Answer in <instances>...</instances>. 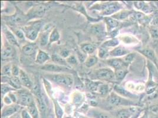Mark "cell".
<instances>
[{"instance_id": "7c38bea8", "label": "cell", "mask_w": 158, "mask_h": 118, "mask_svg": "<svg viewBox=\"0 0 158 118\" xmlns=\"http://www.w3.org/2000/svg\"><path fill=\"white\" fill-rule=\"evenodd\" d=\"M107 64L110 67H113V69H114V70H117L122 67H125L126 66L123 59H118V58L108 60Z\"/></svg>"}, {"instance_id": "11a10c76", "label": "cell", "mask_w": 158, "mask_h": 118, "mask_svg": "<svg viewBox=\"0 0 158 118\" xmlns=\"http://www.w3.org/2000/svg\"><path fill=\"white\" fill-rule=\"evenodd\" d=\"M17 118V117L15 116V115H13V116H10V117H8V118Z\"/></svg>"}, {"instance_id": "b9f144b4", "label": "cell", "mask_w": 158, "mask_h": 118, "mask_svg": "<svg viewBox=\"0 0 158 118\" xmlns=\"http://www.w3.org/2000/svg\"><path fill=\"white\" fill-rule=\"evenodd\" d=\"M108 54H109V53H108V52H107V50H106V48L102 47V48L99 50V57H100V58H105V57H106L108 56Z\"/></svg>"}, {"instance_id": "d6986e66", "label": "cell", "mask_w": 158, "mask_h": 118, "mask_svg": "<svg viewBox=\"0 0 158 118\" xmlns=\"http://www.w3.org/2000/svg\"><path fill=\"white\" fill-rule=\"evenodd\" d=\"M127 73H128V71L125 67L115 70V71H114L115 79H117L118 81L122 80L125 78L126 75L127 74Z\"/></svg>"}, {"instance_id": "681fc988", "label": "cell", "mask_w": 158, "mask_h": 118, "mask_svg": "<svg viewBox=\"0 0 158 118\" xmlns=\"http://www.w3.org/2000/svg\"><path fill=\"white\" fill-rule=\"evenodd\" d=\"M3 101L7 105H11L12 103L13 102L12 99L10 97L9 95H7V96H4V98H3Z\"/></svg>"}, {"instance_id": "ba28073f", "label": "cell", "mask_w": 158, "mask_h": 118, "mask_svg": "<svg viewBox=\"0 0 158 118\" xmlns=\"http://www.w3.org/2000/svg\"><path fill=\"white\" fill-rule=\"evenodd\" d=\"M20 105H8L5 107L1 112L2 118H7L14 115L21 109Z\"/></svg>"}, {"instance_id": "4dcf8cb0", "label": "cell", "mask_w": 158, "mask_h": 118, "mask_svg": "<svg viewBox=\"0 0 158 118\" xmlns=\"http://www.w3.org/2000/svg\"><path fill=\"white\" fill-rule=\"evenodd\" d=\"M119 43L118 40L116 39H113L105 41L103 44H102V47L104 48H109V47H113L118 46Z\"/></svg>"}, {"instance_id": "8d00e7d4", "label": "cell", "mask_w": 158, "mask_h": 118, "mask_svg": "<svg viewBox=\"0 0 158 118\" xmlns=\"http://www.w3.org/2000/svg\"><path fill=\"white\" fill-rule=\"evenodd\" d=\"M12 66L7 65L3 66L1 69V74L4 76H10L11 74Z\"/></svg>"}, {"instance_id": "83f0119b", "label": "cell", "mask_w": 158, "mask_h": 118, "mask_svg": "<svg viewBox=\"0 0 158 118\" xmlns=\"http://www.w3.org/2000/svg\"><path fill=\"white\" fill-rule=\"evenodd\" d=\"M6 38H7L8 41L10 43V44L16 45V46L19 45L17 40L16 39V37H15V36L11 32L7 30L6 32Z\"/></svg>"}, {"instance_id": "f6af8a7d", "label": "cell", "mask_w": 158, "mask_h": 118, "mask_svg": "<svg viewBox=\"0 0 158 118\" xmlns=\"http://www.w3.org/2000/svg\"><path fill=\"white\" fill-rule=\"evenodd\" d=\"M68 64L69 65H76L77 63V59L74 56H70L67 60H66Z\"/></svg>"}, {"instance_id": "d6a6232c", "label": "cell", "mask_w": 158, "mask_h": 118, "mask_svg": "<svg viewBox=\"0 0 158 118\" xmlns=\"http://www.w3.org/2000/svg\"><path fill=\"white\" fill-rule=\"evenodd\" d=\"M28 19L27 16H23L21 14H17L15 16H13L11 17V20L15 24H17V23H23L24 21Z\"/></svg>"}, {"instance_id": "1f68e13d", "label": "cell", "mask_w": 158, "mask_h": 118, "mask_svg": "<svg viewBox=\"0 0 158 118\" xmlns=\"http://www.w3.org/2000/svg\"><path fill=\"white\" fill-rule=\"evenodd\" d=\"M98 59L97 58V57L91 56L86 59L85 65L87 67H92L93 66H94L98 63Z\"/></svg>"}, {"instance_id": "4fadbf2b", "label": "cell", "mask_w": 158, "mask_h": 118, "mask_svg": "<svg viewBox=\"0 0 158 118\" xmlns=\"http://www.w3.org/2000/svg\"><path fill=\"white\" fill-rule=\"evenodd\" d=\"M114 89L116 92L118 93L119 95H120L122 97H125V98H128L136 99L138 98V97L133 94L131 93V92L127 91L124 88H123L122 87L118 85H115Z\"/></svg>"}, {"instance_id": "f1b7e54d", "label": "cell", "mask_w": 158, "mask_h": 118, "mask_svg": "<svg viewBox=\"0 0 158 118\" xmlns=\"http://www.w3.org/2000/svg\"><path fill=\"white\" fill-rule=\"evenodd\" d=\"M132 11H120L118 12L116 14H114L113 17V18L117 19V20H123L125 19L126 18H127V17H129V15L132 14Z\"/></svg>"}, {"instance_id": "e0dca14e", "label": "cell", "mask_w": 158, "mask_h": 118, "mask_svg": "<svg viewBox=\"0 0 158 118\" xmlns=\"http://www.w3.org/2000/svg\"><path fill=\"white\" fill-rule=\"evenodd\" d=\"M27 111L33 118H39V110L34 102L27 106Z\"/></svg>"}, {"instance_id": "3957f363", "label": "cell", "mask_w": 158, "mask_h": 118, "mask_svg": "<svg viewBox=\"0 0 158 118\" xmlns=\"http://www.w3.org/2000/svg\"><path fill=\"white\" fill-rule=\"evenodd\" d=\"M108 102L110 105L113 106H136V104L135 102H133L129 99H126L123 98L122 96H120L118 95L112 93L108 98Z\"/></svg>"}, {"instance_id": "277c9868", "label": "cell", "mask_w": 158, "mask_h": 118, "mask_svg": "<svg viewBox=\"0 0 158 118\" xmlns=\"http://www.w3.org/2000/svg\"><path fill=\"white\" fill-rule=\"evenodd\" d=\"M17 103L20 106H28L29 105L33 103L34 99L32 95L28 92L22 90L17 93Z\"/></svg>"}, {"instance_id": "bcb514c9", "label": "cell", "mask_w": 158, "mask_h": 118, "mask_svg": "<svg viewBox=\"0 0 158 118\" xmlns=\"http://www.w3.org/2000/svg\"><path fill=\"white\" fill-rule=\"evenodd\" d=\"M21 118H33L30 115V113L27 111V109L23 110L21 112Z\"/></svg>"}, {"instance_id": "2e32d148", "label": "cell", "mask_w": 158, "mask_h": 118, "mask_svg": "<svg viewBox=\"0 0 158 118\" xmlns=\"http://www.w3.org/2000/svg\"><path fill=\"white\" fill-rule=\"evenodd\" d=\"M2 58L4 59L12 57L13 56V48L10 45H6L2 50Z\"/></svg>"}, {"instance_id": "ffe728a7", "label": "cell", "mask_w": 158, "mask_h": 118, "mask_svg": "<svg viewBox=\"0 0 158 118\" xmlns=\"http://www.w3.org/2000/svg\"><path fill=\"white\" fill-rule=\"evenodd\" d=\"M49 31L48 30H46L42 33L40 36L39 39L40 46L41 47H45L47 45L49 41Z\"/></svg>"}, {"instance_id": "5b68a950", "label": "cell", "mask_w": 158, "mask_h": 118, "mask_svg": "<svg viewBox=\"0 0 158 118\" xmlns=\"http://www.w3.org/2000/svg\"><path fill=\"white\" fill-rule=\"evenodd\" d=\"M136 106H128L125 108L121 109L116 113V118H131L136 113L140 111Z\"/></svg>"}, {"instance_id": "ac0fdd59", "label": "cell", "mask_w": 158, "mask_h": 118, "mask_svg": "<svg viewBox=\"0 0 158 118\" xmlns=\"http://www.w3.org/2000/svg\"><path fill=\"white\" fill-rule=\"evenodd\" d=\"M144 56H145L146 58H148L152 61H154L156 59V54L155 52L149 48H143L142 50L140 51Z\"/></svg>"}, {"instance_id": "cb8c5ba5", "label": "cell", "mask_w": 158, "mask_h": 118, "mask_svg": "<svg viewBox=\"0 0 158 118\" xmlns=\"http://www.w3.org/2000/svg\"><path fill=\"white\" fill-rule=\"evenodd\" d=\"M92 32L93 34L96 35L97 36H103L105 34V27L103 25H96L92 28Z\"/></svg>"}, {"instance_id": "816d5d0a", "label": "cell", "mask_w": 158, "mask_h": 118, "mask_svg": "<svg viewBox=\"0 0 158 118\" xmlns=\"http://www.w3.org/2000/svg\"><path fill=\"white\" fill-rule=\"evenodd\" d=\"M141 113H142V111L140 110V111H139L138 113H136L135 115H133L132 118H139L140 115H141Z\"/></svg>"}, {"instance_id": "e575fe53", "label": "cell", "mask_w": 158, "mask_h": 118, "mask_svg": "<svg viewBox=\"0 0 158 118\" xmlns=\"http://www.w3.org/2000/svg\"><path fill=\"white\" fill-rule=\"evenodd\" d=\"M97 91L100 94L102 95H106L109 91V86L106 84H100L98 86Z\"/></svg>"}, {"instance_id": "db71d44e", "label": "cell", "mask_w": 158, "mask_h": 118, "mask_svg": "<svg viewBox=\"0 0 158 118\" xmlns=\"http://www.w3.org/2000/svg\"><path fill=\"white\" fill-rule=\"evenodd\" d=\"M149 118H158V116H153V115H151L149 114Z\"/></svg>"}, {"instance_id": "ab89813d", "label": "cell", "mask_w": 158, "mask_h": 118, "mask_svg": "<svg viewBox=\"0 0 158 118\" xmlns=\"http://www.w3.org/2000/svg\"><path fill=\"white\" fill-rule=\"evenodd\" d=\"M151 24V26L158 28V12H156L153 14L152 18Z\"/></svg>"}, {"instance_id": "f907efd6", "label": "cell", "mask_w": 158, "mask_h": 118, "mask_svg": "<svg viewBox=\"0 0 158 118\" xmlns=\"http://www.w3.org/2000/svg\"><path fill=\"white\" fill-rule=\"evenodd\" d=\"M145 17V15L142 13L138 12L135 14V18L137 20H140L143 19Z\"/></svg>"}, {"instance_id": "f546056e", "label": "cell", "mask_w": 158, "mask_h": 118, "mask_svg": "<svg viewBox=\"0 0 158 118\" xmlns=\"http://www.w3.org/2000/svg\"><path fill=\"white\" fill-rule=\"evenodd\" d=\"M60 39V34L57 29H54L50 35L49 44H52L54 42L59 41Z\"/></svg>"}, {"instance_id": "c3c4849f", "label": "cell", "mask_w": 158, "mask_h": 118, "mask_svg": "<svg viewBox=\"0 0 158 118\" xmlns=\"http://www.w3.org/2000/svg\"><path fill=\"white\" fill-rule=\"evenodd\" d=\"M15 33V35L20 39H23L25 37L24 32H23L21 30H16Z\"/></svg>"}, {"instance_id": "7bdbcfd3", "label": "cell", "mask_w": 158, "mask_h": 118, "mask_svg": "<svg viewBox=\"0 0 158 118\" xmlns=\"http://www.w3.org/2000/svg\"><path fill=\"white\" fill-rule=\"evenodd\" d=\"M20 70L18 66L16 65H13L12 66V69H11V74L13 75V76H15V77H18L19 76L20 74Z\"/></svg>"}, {"instance_id": "5bb4252c", "label": "cell", "mask_w": 158, "mask_h": 118, "mask_svg": "<svg viewBox=\"0 0 158 118\" xmlns=\"http://www.w3.org/2000/svg\"><path fill=\"white\" fill-rule=\"evenodd\" d=\"M129 53V51H128L125 48L118 46L114 48L112 51L109 52V55L113 57H120L122 56H126Z\"/></svg>"}, {"instance_id": "603a6c76", "label": "cell", "mask_w": 158, "mask_h": 118, "mask_svg": "<svg viewBox=\"0 0 158 118\" xmlns=\"http://www.w3.org/2000/svg\"><path fill=\"white\" fill-rule=\"evenodd\" d=\"M106 23L109 30L111 31L113 29L116 28L118 26V22L113 18L106 17L105 18Z\"/></svg>"}, {"instance_id": "836d02e7", "label": "cell", "mask_w": 158, "mask_h": 118, "mask_svg": "<svg viewBox=\"0 0 158 118\" xmlns=\"http://www.w3.org/2000/svg\"><path fill=\"white\" fill-rule=\"evenodd\" d=\"M54 107H55V113L56 115L57 118H62L63 116V111L62 108L60 107V106L59 105V103L56 102L54 101Z\"/></svg>"}, {"instance_id": "d4e9b609", "label": "cell", "mask_w": 158, "mask_h": 118, "mask_svg": "<svg viewBox=\"0 0 158 118\" xmlns=\"http://www.w3.org/2000/svg\"><path fill=\"white\" fill-rule=\"evenodd\" d=\"M81 48L82 51L85 53L90 54L94 52V50L96 48V46L91 43H86L82 44L81 46Z\"/></svg>"}, {"instance_id": "6da1fadb", "label": "cell", "mask_w": 158, "mask_h": 118, "mask_svg": "<svg viewBox=\"0 0 158 118\" xmlns=\"http://www.w3.org/2000/svg\"><path fill=\"white\" fill-rule=\"evenodd\" d=\"M43 23L41 21H36L29 26L26 27L24 29L25 36L28 39L31 41H34L37 38L39 32L42 27Z\"/></svg>"}, {"instance_id": "7dc6e473", "label": "cell", "mask_w": 158, "mask_h": 118, "mask_svg": "<svg viewBox=\"0 0 158 118\" xmlns=\"http://www.w3.org/2000/svg\"><path fill=\"white\" fill-rule=\"evenodd\" d=\"M69 55H70V52L67 49H63L60 53V56H61L64 59L66 57L68 58L70 56Z\"/></svg>"}, {"instance_id": "30bf717a", "label": "cell", "mask_w": 158, "mask_h": 118, "mask_svg": "<svg viewBox=\"0 0 158 118\" xmlns=\"http://www.w3.org/2000/svg\"><path fill=\"white\" fill-rule=\"evenodd\" d=\"M121 8L120 6L118 3H110L109 4H106L105 7H103V11H102V14L104 15H110L114 13H118Z\"/></svg>"}, {"instance_id": "74e56055", "label": "cell", "mask_w": 158, "mask_h": 118, "mask_svg": "<svg viewBox=\"0 0 158 118\" xmlns=\"http://www.w3.org/2000/svg\"><path fill=\"white\" fill-rule=\"evenodd\" d=\"M1 94L2 96L6 95L7 93H8L11 91H13V89L11 87H10L9 86L6 85V84H2L1 85Z\"/></svg>"}, {"instance_id": "7a4b0ae2", "label": "cell", "mask_w": 158, "mask_h": 118, "mask_svg": "<svg viewBox=\"0 0 158 118\" xmlns=\"http://www.w3.org/2000/svg\"><path fill=\"white\" fill-rule=\"evenodd\" d=\"M47 77L56 84L65 87H71L73 84L72 77L69 74H49Z\"/></svg>"}, {"instance_id": "8fae6325", "label": "cell", "mask_w": 158, "mask_h": 118, "mask_svg": "<svg viewBox=\"0 0 158 118\" xmlns=\"http://www.w3.org/2000/svg\"><path fill=\"white\" fill-rule=\"evenodd\" d=\"M20 79L21 83L22 85L26 87L28 89H32L33 87V85L32 82L29 78L27 74L26 73L24 72L23 70H20V74L19 76Z\"/></svg>"}, {"instance_id": "4316f807", "label": "cell", "mask_w": 158, "mask_h": 118, "mask_svg": "<svg viewBox=\"0 0 158 118\" xmlns=\"http://www.w3.org/2000/svg\"><path fill=\"white\" fill-rule=\"evenodd\" d=\"M8 82L10 85L16 89H20L22 85L21 83L19 78L18 77H15V76L11 77L9 79Z\"/></svg>"}, {"instance_id": "8992f818", "label": "cell", "mask_w": 158, "mask_h": 118, "mask_svg": "<svg viewBox=\"0 0 158 118\" xmlns=\"http://www.w3.org/2000/svg\"><path fill=\"white\" fill-rule=\"evenodd\" d=\"M47 9V7L44 4L37 5L31 8L27 16L28 19L41 17L46 13Z\"/></svg>"}, {"instance_id": "52a82bcc", "label": "cell", "mask_w": 158, "mask_h": 118, "mask_svg": "<svg viewBox=\"0 0 158 118\" xmlns=\"http://www.w3.org/2000/svg\"><path fill=\"white\" fill-rule=\"evenodd\" d=\"M95 75L98 79L103 80H112L115 79L114 72L108 68H103L96 70Z\"/></svg>"}, {"instance_id": "9f6ffc18", "label": "cell", "mask_w": 158, "mask_h": 118, "mask_svg": "<svg viewBox=\"0 0 158 118\" xmlns=\"http://www.w3.org/2000/svg\"></svg>"}, {"instance_id": "9a60e30c", "label": "cell", "mask_w": 158, "mask_h": 118, "mask_svg": "<svg viewBox=\"0 0 158 118\" xmlns=\"http://www.w3.org/2000/svg\"><path fill=\"white\" fill-rule=\"evenodd\" d=\"M49 59H50V57L47 53L39 50L36 57V62L37 63L40 65L44 64Z\"/></svg>"}, {"instance_id": "44dd1931", "label": "cell", "mask_w": 158, "mask_h": 118, "mask_svg": "<svg viewBox=\"0 0 158 118\" xmlns=\"http://www.w3.org/2000/svg\"><path fill=\"white\" fill-rule=\"evenodd\" d=\"M35 46L33 44H27L23 46L22 48V52L26 56H31L35 53Z\"/></svg>"}, {"instance_id": "60d3db41", "label": "cell", "mask_w": 158, "mask_h": 118, "mask_svg": "<svg viewBox=\"0 0 158 118\" xmlns=\"http://www.w3.org/2000/svg\"><path fill=\"white\" fill-rule=\"evenodd\" d=\"M133 4H134V6L136 7V9H138L139 10H142L143 8L144 7V6L146 4V2L145 1H135L133 2Z\"/></svg>"}, {"instance_id": "9c48e42d", "label": "cell", "mask_w": 158, "mask_h": 118, "mask_svg": "<svg viewBox=\"0 0 158 118\" xmlns=\"http://www.w3.org/2000/svg\"><path fill=\"white\" fill-rule=\"evenodd\" d=\"M43 70L52 72H65L69 71V69L66 66H60L56 64H47L41 67Z\"/></svg>"}, {"instance_id": "d590c367", "label": "cell", "mask_w": 158, "mask_h": 118, "mask_svg": "<svg viewBox=\"0 0 158 118\" xmlns=\"http://www.w3.org/2000/svg\"><path fill=\"white\" fill-rule=\"evenodd\" d=\"M149 32L152 38L158 39V28L151 26L149 27Z\"/></svg>"}, {"instance_id": "f5cc1de1", "label": "cell", "mask_w": 158, "mask_h": 118, "mask_svg": "<svg viewBox=\"0 0 158 118\" xmlns=\"http://www.w3.org/2000/svg\"><path fill=\"white\" fill-rule=\"evenodd\" d=\"M152 4L153 5L154 7L158 8V1H153V2H152Z\"/></svg>"}, {"instance_id": "7402d4cb", "label": "cell", "mask_w": 158, "mask_h": 118, "mask_svg": "<svg viewBox=\"0 0 158 118\" xmlns=\"http://www.w3.org/2000/svg\"><path fill=\"white\" fill-rule=\"evenodd\" d=\"M52 59L53 62L56 65L62 66H68V63L66 60L60 55L56 54H53Z\"/></svg>"}, {"instance_id": "484cf974", "label": "cell", "mask_w": 158, "mask_h": 118, "mask_svg": "<svg viewBox=\"0 0 158 118\" xmlns=\"http://www.w3.org/2000/svg\"><path fill=\"white\" fill-rule=\"evenodd\" d=\"M89 115L93 118H111L105 112L92 110L89 112Z\"/></svg>"}, {"instance_id": "f35d334b", "label": "cell", "mask_w": 158, "mask_h": 118, "mask_svg": "<svg viewBox=\"0 0 158 118\" xmlns=\"http://www.w3.org/2000/svg\"><path fill=\"white\" fill-rule=\"evenodd\" d=\"M135 56V54H133V53H129L128 54L125 56V58L123 60L124 62L125 63L126 65H127L129 64L133 60V59H134Z\"/></svg>"}, {"instance_id": "ee69618b", "label": "cell", "mask_w": 158, "mask_h": 118, "mask_svg": "<svg viewBox=\"0 0 158 118\" xmlns=\"http://www.w3.org/2000/svg\"><path fill=\"white\" fill-rule=\"evenodd\" d=\"M153 8L152 6H150L149 4L146 3L145 6L143 8L142 11L145 14H149L152 12Z\"/></svg>"}]
</instances>
